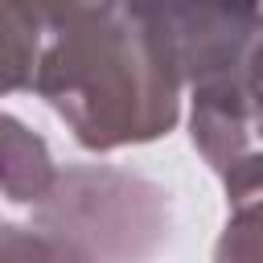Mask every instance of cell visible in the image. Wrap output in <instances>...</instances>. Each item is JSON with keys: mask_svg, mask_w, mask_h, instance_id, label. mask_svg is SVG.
Here are the masks:
<instances>
[{"mask_svg": "<svg viewBox=\"0 0 263 263\" xmlns=\"http://www.w3.org/2000/svg\"><path fill=\"white\" fill-rule=\"evenodd\" d=\"M29 90L90 152L148 144L181 115V70L140 0H78L49 12Z\"/></svg>", "mask_w": 263, "mask_h": 263, "instance_id": "1", "label": "cell"}, {"mask_svg": "<svg viewBox=\"0 0 263 263\" xmlns=\"http://www.w3.org/2000/svg\"><path fill=\"white\" fill-rule=\"evenodd\" d=\"M41 49V25L21 0H0V99L29 90Z\"/></svg>", "mask_w": 263, "mask_h": 263, "instance_id": "5", "label": "cell"}, {"mask_svg": "<svg viewBox=\"0 0 263 263\" xmlns=\"http://www.w3.org/2000/svg\"><path fill=\"white\" fill-rule=\"evenodd\" d=\"M0 263H86L66 238L41 226L0 222Z\"/></svg>", "mask_w": 263, "mask_h": 263, "instance_id": "6", "label": "cell"}, {"mask_svg": "<svg viewBox=\"0 0 263 263\" xmlns=\"http://www.w3.org/2000/svg\"><path fill=\"white\" fill-rule=\"evenodd\" d=\"M53 156L37 132L0 111V193L8 201L33 205L53 181Z\"/></svg>", "mask_w": 263, "mask_h": 263, "instance_id": "4", "label": "cell"}, {"mask_svg": "<svg viewBox=\"0 0 263 263\" xmlns=\"http://www.w3.org/2000/svg\"><path fill=\"white\" fill-rule=\"evenodd\" d=\"M193 115L189 136L205 164L222 177L226 193L242 205L259 197V86L251 74H230L218 82L189 86Z\"/></svg>", "mask_w": 263, "mask_h": 263, "instance_id": "3", "label": "cell"}, {"mask_svg": "<svg viewBox=\"0 0 263 263\" xmlns=\"http://www.w3.org/2000/svg\"><path fill=\"white\" fill-rule=\"evenodd\" d=\"M255 222H259V201H242L238 214L230 218L222 242H218V263H259V234H255Z\"/></svg>", "mask_w": 263, "mask_h": 263, "instance_id": "7", "label": "cell"}, {"mask_svg": "<svg viewBox=\"0 0 263 263\" xmlns=\"http://www.w3.org/2000/svg\"><path fill=\"white\" fill-rule=\"evenodd\" d=\"M21 4H25V8H29V12L37 16V21H45L49 12H58V8H66V4H78V0H21Z\"/></svg>", "mask_w": 263, "mask_h": 263, "instance_id": "8", "label": "cell"}, {"mask_svg": "<svg viewBox=\"0 0 263 263\" xmlns=\"http://www.w3.org/2000/svg\"><path fill=\"white\" fill-rule=\"evenodd\" d=\"M41 230L66 238L86 263H148L168 242V193L123 168L74 164L33 201Z\"/></svg>", "mask_w": 263, "mask_h": 263, "instance_id": "2", "label": "cell"}]
</instances>
